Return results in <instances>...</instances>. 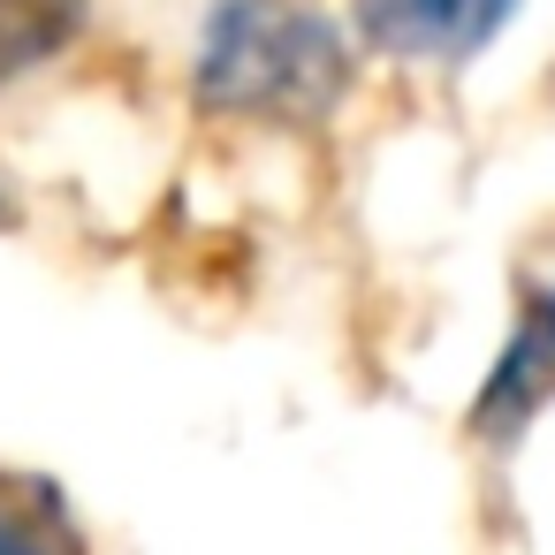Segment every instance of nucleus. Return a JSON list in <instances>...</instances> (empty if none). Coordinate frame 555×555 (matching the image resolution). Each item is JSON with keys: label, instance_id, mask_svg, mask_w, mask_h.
<instances>
[{"label": "nucleus", "instance_id": "4", "mask_svg": "<svg viewBox=\"0 0 555 555\" xmlns=\"http://www.w3.org/2000/svg\"><path fill=\"white\" fill-rule=\"evenodd\" d=\"M85 24V0H0V85L54 62Z\"/></svg>", "mask_w": 555, "mask_h": 555}, {"label": "nucleus", "instance_id": "1", "mask_svg": "<svg viewBox=\"0 0 555 555\" xmlns=\"http://www.w3.org/2000/svg\"><path fill=\"white\" fill-rule=\"evenodd\" d=\"M191 85L214 115L320 122L350 92V47L305 0H221L198 31Z\"/></svg>", "mask_w": 555, "mask_h": 555}, {"label": "nucleus", "instance_id": "3", "mask_svg": "<svg viewBox=\"0 0 555 555\" xmlns=\"http://www.w3.org/2000/svg\"><path fill=\"white\" fill-rule=\"evenodd\" d=\"M547 388H555V289H532L525 312H517V327H509V343L494 350V373H487V388L472 403V426L494 434V441H509L540 411Z\"/></svg>", "mask_w": 555, "mask_h": 555}, {"label": "nucleus", "instance_id": "5", "mask_svg": "<svg viewBox=\"0 0 555 555\" xmlns=\"http://www.w3.org/2000/svg\"><path fill=\"white\" fill-rule=\"evenodd\" d=\"M0 555H39V540H31L24 525H9V517H0Z\"/></svg>", "mask_w": 555, "mask_h": 555}, {"label": "nucleus", "instance_id": "2", "mask_svg": "<svg viewBox=\"0 0 555 555\" xmlns=\"http://www.w3.org/2000/svg\"><path fill=\"white\" fill-rule=\"evenodd\" d=\"M517 16V0H358L365 47L396 62H472Z\"/></svg>", "mask_w": 555, "mask_h": 555}]
</instances>
